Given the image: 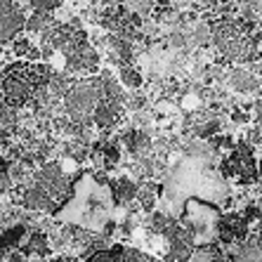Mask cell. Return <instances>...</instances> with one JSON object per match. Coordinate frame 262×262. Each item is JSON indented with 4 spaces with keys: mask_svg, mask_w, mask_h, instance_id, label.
<instances>
[{
    "mask_svg": "<svg viewBox=\"0 0 262 262\" xmlns=\"http://www.w3.org/2000/svg\"><path fill=\"white\" fill-rule=\"evenodd\" d=\"M104 97L102 78H78L61 97V109L73 123L92 125V109Z\"/></svg>",
    "mask_w": 262,
    "mask_h": 262,
    "instance_id": "6da1fadb",
    "label": "cell"
},
{
    "mask_svg": "<svg viewBox=\"0 0 262 262\" xmlns=\"http://www.w3.org/2000/svg\"><path fill=\"white\" fill-rule=\"evenodd\" d=\"M220 208L215 203H208L199 196H189L187 201H184V210L180 215L184 227H189L191 232H194V238L196 244L199 241H208L206 236V229H213L217 232V220H220Z\"/></svg>",
    "mask_w": 262,
    "mask_h": 262,
    "instance_id": "7a4b0ae2",
    "label": "cell"
},
{
    "mask_svg": "<svg viewBox=\"0 0 262 262\" xmlns=\"http://www.w3.org/2000/svg\"><path fill=\"white\" fill-rule=\"evenodd\" d=\"M24 12L14 0H0V48L12 43V38L24 29Z\"/></svg>",
    "mask_w": 262,
    "mask_h": 262,
    "instance_id": "3957f363",
    "label": "cell"
},
{
    "mask_svg": "<svg viewBox=\"0 0 262 262\" xmlns=\"http://www.w3.org/2000/svg\"><path fill=\"white\" fill-rule=\"evenodd\" d=\"M225 80L227 85L232 88L234 92H238V95H255V92H260V76H257L255 71H250V69L246 67H227L225 71Z\"/></svg>",
    "mask_w": 262,
    "mask_h": 262,
    "instance_id": "277c9868",
    "label": "cell"
},
{
    "mask_svg": "<svg viewBox=\"0 0 262 262\" xmlns=\"http://www.w3.org/2000/svg\"><path fill=\"white\" fill-rule=\"evenodd\" d=\"M123 111H125V106L121 102L102 97L97 102V106L92 109V125H97L99 130H111L114 125H118L123 121Z\"/></svg>",
    "mask_w": 262,
    "mask_h": 262,
    "instance_id": "5b68a950",
    "label": "cell"
},
{
    "mask_svg": "<svg viewBox=\"0 0 262 262\" xmlns=\"http://www.w3.org/2000/svg\"><path fill=\"white\" fill-rule=\"evenodd\" d=\"M137 187H140V182L133 180L130 175H121L116 180H109V191H111L114 206H128V203H133L135 196H137Z\"/></svg>",
    "mask_w": 262,
    "mask_h": 262,
    "instance_id": "8992f818",
    "label": "cell"
},
{
    "mask_svg": "<svg viewBox=\"0 0 262 262\" xmlns=\"http://www.w3.org/2000/svg\"><path fill=\"white\" fill-rule=\"evenodd\" d=\"M26 255H40V257H48L52 253V246H50V238L45 232H31L29 238H26V244L21 246Z\"/></svg>",
    "mask_w": 262,
    "mask_h": 262,
    "instance_id": "52a82bcc",
    "label": "cell"
},
{
    "mask_svg": "<svg viewBox=\"0 0 262 262\" xmlns=\"http://www.w3.org/2000/svg\"><path fill=\"white\" fill-rule=\"evenodd\" d=\"M159 194H161V187H159V184H154V182H140L135 201L142 206V210L151 213V210H156V199H159Z\"/></svg>",
    "mask_w": 262,
    "mask_h": 262,
    "instance_id": "ba28073f",
    "label": "cell"
},
{
    "mask_svg": "<svg viewBox=\"0 0 262 262\" xmlns=\"http://www.w3.org/2000/svg\"><path fill=\"white\" fill-rule=\"evenodd\" d=\"M55 17H52V12H43V10H33L31 12V17H26L24 21V29L29 31V33H45V31L50 29V26H55Z\"/></svg>",
    "mask_w": 262,
    "mask_h": 262,
    "instance_id": "9c48e42d",
    "label": "cell"
},
{
    "mask_svg": "<svg viewBox=\"0 0 262 262\" xmlns=\"http://www.w3.org/2000/svg\"><path fill=\"white\" fill-rule=\"evenodd\" d=\"M118 80L123 88L128 90H140L144 85V76L140 73V69H135L133 64H121L118 67Z\"/></svg>",
    "mask_w": 262,
    "mask_h": 262,
    "instance_id": "30bf717a",
    "label": "cell"
},
{
    "mask_svg": "<svg viewBox=\"0 0 262 262\" xmlns=\"http://www.w3.org/2000/svg\"><path fill=\"white\" fill-rule=\"evenodd\" d=\"M123 248H125V246H121V244L106 246V248L95 250V253L85 255L83 262H123Z\"/></svg>",
    "mask_w": 262,
    "mask_h": 262,
    "instance_id": "8fae6325",
    "label": "cell"
},
{
    "mask_svg": "<svg viewBox=\"0 0 262 262\" xmlns=\"http://www.w3.org/2000/svg\"><path fill=\"white\" fill-rule=\"evenodd\" d=\"M123 262H154V257L142 253L140 248H123Z\"/></svg>",
    "mask_w": 262,
    "mask_h": 262,
    "instance_id": "7c38bea8",
    "label": "cell"
},
{
    "mask_svg": "<svg viewBox=\"0 0 262 262\" xmlns=\"http://www.w3.org/2000/svg\"><path fill=\"white\" fill-rule=\"evenodd\" d=\"M5 260L7 262H29V255H26L24 250H10Z\"/></svg>",
    "mask_w": 262,
    "mask_h": 262,
    "instance_id": "4fadbf2b",
    "label": "cell"
},
{
    "mask_svg": "<svg viewBox=\"0 0 262 262\" xmlns=\"http://www.w3.org/2000/svg\"><path fill=\"white\" fill-rule=\"evenodd\" d=\"M52 262H80V257H73V255H57Z\"/></svg>",
    "mask_w": 262,
    "mask_h": 262,
    "instance_id": "5bb4252c",
    "label": "cell"
},
{
    "mask_svg": "<svg viewBox=\"0 0 262 262\" xmlns=\"http://www.w3.org/2000/svg\"><path fill=\"white\" fill-rule=\"evenodd\" d=\"M257 180H260V182H262V159L257 161Z\"/></svg>",
    "mask_w": 262,
    "mask_h": 262,
    "instance_id": "9a60e30c",
    "label": "cell"
}]
</instances>
